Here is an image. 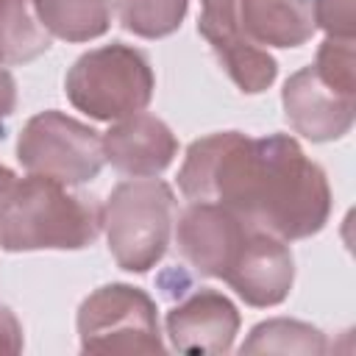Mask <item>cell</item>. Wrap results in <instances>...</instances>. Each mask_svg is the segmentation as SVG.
<instances>
[{
	"mask_svg": "<svg viewBox=\"0 0 356 356\" xmlns=\"http://www.w3.org/2000/svg\"><path fill=\"white\" fill-rule=\"evenodd\" d=\"M178 186L192 203H220L281 239L317 234L331 211L325 172L284 134L250 139L239 131H222L195 139Z\"/></svg>",
	"mask_w": 356,
	"mask_h": 356,
	"instance_id": "6da1fadb",
	"label": "cell"
},
{
	"mask_svg": "<svg viewBox=\"0 0 356 356\" xmlns=\"http://www.w3.org/2000/svg\"><path fill=\"white\" fill-rule=\"evenodd\" d=\"M100 228L103 206L42 175L17 178L0 200V248L11 253L81 250L97 239Z\"/></svg>",
	"mask_w": 356,
	"mask_h": 356,
	"instance_id": "7a4b0ae2",
	"label": "cell"
},
{
	"mask_svg": "<svg viewBox=\"0 0 356 356\" xmlns=\"http://www.w3.org/2000/svg\"><path fill=\"white\" fill-rule=\"evenodd\" d=\"M175 195L159 178H134L111 189L103 203V228L114 261L128 273L156 267L170 245Z\"/></svg>",
	"mask_w": 356,
	"mask_h": 356,
	"instance_id": "3957f363",
	"label": "cell"
},
{
	"mask_svg": "<svg viewBox=\"0 0 356 356\" xmlns=\"http://www.w3.org/2000/svg\"><path fill=\"white\" fill-rule=\"evenodd\" d=\"M70 103L95 120H122L153 97V70L145 53L128 44H106L83 53L64 81Z\"/></svg>",
	"mask_w": 356,
	"mask_h": 356,
	"instance_id": "277c9868",
	"label": "cell"
},
{
	"mask_svg": "<svg viewBox=\"0 0 356 356\" xmlns=\"http://www.w3.org/2000/svg\"><path fill=\"white\" fill-rule=\"evenodd\" d=\"M83 353H164L156 303L136 286L106 284L78 309Z\"/></svg>",
	"mask_w": 356,
	"mask_h": 356,
	"instance_id": "5b68a950",
	"label": "cell"
},
{
	"mask_svg": "<svg viewBox=\"0 0 356 356\" xmlns=\"http://www.w3.org/2000/svg\"><path fill=\"white\" fill-rule=\"evenodd\" d=\"M17 159L28 175L64 186L92 181L106 161L103 136L61 111H42L25 122L17 139Z\"/></svg>",
	"mask_w": 356,
	"mask_h": 356,
	"instance_id": "8992f818",
	"label": "cell"
},
{
	"mask_svg": "<svg viewBox=\"0 0 356 356\" xmlns=\"http://www.w3.org/2000/svg\"><path fill=\"white\" fill-rule=\"evenodd\" d=\"M222 281L248 306L256 309L278 306L289 295L295 281V259L292 250L286 248V239L250 225Z\"/></svg>",
	"mask_w": 356,
	"mask_h": 356,
	"instance_id": "52a82bcc",
	"label": "cell"
},
{
	"mask_svg": "<svg viewBox=\"0 0 356 356\" xmlns=\"http://www.w3.org/2000/svg\"><path fill=\"white\" fill-rule=\"evenodd\" d=\"M248 231L250 222L236 217L231 209L220 203L197 200L181 211L175 228V245L184 261L195 267L200 275L222 278L239 245L245 242Z\"/></svg>",
	"mask_w": 356,
	"mask_h": 356,
	"instance_id": "ba28073f",
	"label": "cell"
},
{
	"mask_svg": "<svg viewBox=\"0 0 356 356\" xmlns=\"http://www.w3.org/2000/svg\"><path fill=\"white\" fill-rule=\"evenodd\" d=\"M197 31L206 36L228 78L248 95L264 92L275 81V58L242 33L236 0H200Z\"/></svg>",
	"mask_w": 356,
	"mask_h": 356,
	"instance_id": "9c48e42d",
	"label": "cell"
},
{
	"mask_svg": "<svg viewBox=\"0 0 356 356\" xmlns=\"http://www.w3.org/2000/svg\"><path fill=\"white\" fill-rule=\"evenodd\" d=\"M284 114L295 134L312 142H331L350 131L356 97L331 89L312 67L298 70L284 83Z\"/></svg>",
	"mask_w": 356,
	"mask_h": 356,
	"instance_id": "30bf717a",
	"label": "cell"
},
{
	"mask_svg": "<svg viewBox=\"0 0 356 356\" xmlns=\"http://www.w3.org/2000/svg\"><path fill=\"white\" fill-rule=\"evenodd\" d=\"M236 331V306L214 289H197L167 312V334L181 353L222 356L231 350Z\"/></svg>",
	"mask_w": 356,
	"mask_h": 356,
	"instance_id": "8fae6325",
	"label": "cell"
},
{
	"mask_svg": "<svg viewBox=\"0 0 356 356\" xmlns=\"http://www.w3.org/2000/svg\"><path fill=\"white\" fill-rule=\"evenodd\" d=\"M178 153V142L172 131L153 114L136 111L117 120L103 134V156L106 161L134 178H150L170 167Z\"/></svg>",
	"mask_w": 356,
	"mask_h": 356,
	"instance_id": "7c38bea8",
	"label": "cell"
},
{
	"mask_svg": "<svg viewBox=\"0 0 356 356\" xmlns=\"http://www.w3.org/2000/svg\"><path fill=\"white\" fill-rule=\"evenodd\" d=\"M242 33L267 47H298L317 31V0H236Z\"/></svg>",
	"mask_w": 356,
	"mask_h": 356,
	"instance_id": "4fadbf2b",
	"label": "cell"
},
{
	"mask_svg": "<svg viewBox=\"0 0 356 356\" xmlns=\"http://www.w3.org/2000/svg\"><path fill=\"white\" fill-rule=\"evenodd\" d=\"M39 22L50 36L89 42L108 31L111 0H31Z\"/></svg>",
	"mask_w": 356,
	"mask_h": 356,
	"instance_id": "5bb4252c",
	"label": "cell"
},
{
	"mask_svg": "<svg viewBox=\"0 0 356 356\" xmlns=\"http://www.w3.org/2000/svg\"><path fill=\"white\" fill-rule=\"evenodd\" d=\"M50 33L31 0H0V64H25L47 53Z\"/></svg>",
	"mask_w": 356,
	"mask_h": 356,
	"instance_id": "9a60e30c",
	"label": "cell"
},
{
	"mask_svg": "<svg viewBox=\"0 0 356 356\" xmlns=\"http://www.w3.org/2000/svg\"><path fill=\"white\" fill-rule=\"evenodd\" d=\"M242 353H298V356H323L325 337L300 320H267L259 323L239 348Z\"/></svg>",
	"mask_w": 356,
	"mask_h": 356,
	"instance_id": "2e32d148",
	"label": "cell"
},
{
	"mask_svg": "<svg viewBox=\"0 0 356 356\" xmlns=\"http://www.w3.org/2000/svg\"><path fill=\"white\" fill-rule=\"evenodd\" d=\"M189 0H114L125 31L142 39H161L178 31Z\"/></svg>",
	"mask_w": 356,
	"mask_h": 356,
	"instance_id": "e0dca14e",
	"label": "cell"
},
{
	"mask_svg": "<svg viewBox=\"0 0 356 356\" xmlns=\"http://www.w3.org/2000/svg\"><path fill=\"white\" fill-rule=\"evenodd\" d=\"M314 70L331 89L356 97V56L350 36H328L317 50Z\"/></svg>",
	"mask_w": 356,
	"mask_h": 356,
	"instance_id": "ac0fdd59",
	"label": "cell"
},
{
	"mask_svg": "<svg viewBox=\"0 0 356 356\" xmlns=\"http://www.w3.org/2000/svg\"><path fill=\"white\" fill-rule=\"evenodd\" d=\"M22 350V325L8 306H0V356H17Z\"/></svg>",
	"mask_w": 356,
	"mask_h": 356,
	"instance_id": "d6986e66",
	"label": "cell"
},
{
	"mask_svg": "<svg viewBox=\"0 0 356 356\" xmlns=\"http://www.w3.org/2000/svg\"><path fill=\"white\" fill-rule=\"evenodd\" d=\"M17 106V83L8 70H0V136H3V122L11 117Z\"/></svg>",
	"mask_w": 356,
	"mask_h": 356,
	"instance_id": "ffe728a7",
	"label": "cell"
},
{
	"mask_svg": "<svg viewBox=\"0 0 356 356\" xmlns=\"http://www.w3.org/2000/svg\"><path fill=\"white\" fill-rule=\"evenodd\" d=\"M14 181H17V175H14L8 167H3V164H0V200L8 195V189L14 186Z\"/></svg>",
	"mask_w": 356,
	"mask_h": 356,
	"instance_id": "44dd1931",
	"label": "cell"
}]
</instances>
